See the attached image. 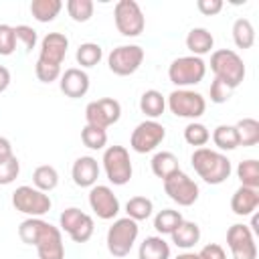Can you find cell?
I'll return each mask as SVG.
<instances>
[{
	"label": "cell",
	"mask_w": 259,
	"mask_h": 259,
	"mask_svg": "<svg viewBox=\"0 0 259 259\" xmlns=\"http://www.w3.org/2000/svg\"><path fill=\"white\" fill-rule=\"evenodd\" d=\"M18 237L22 243L36 247L38 259H65L61 229L42 219L28 217L26 221H22L18 227Z\"/></svg>",
	"instance_id": "obj_1"
},
{
	"label": "cell",
	"mask_w": 259,
	"mask_h": 259,
	"mask_svg": "<svg viewBox=\"0 0 259 259\" xmlns=\"http://www.w3.org/2000/svg\"><path fill=\"white\" fill-rule=\"evenodd\" d=\"M190 162L194 172L206 184H223L233 172L231 160L223 152H217L210 148H196L190 156Z\"/></svg>",
	"instance_id": "obj_2"
},
{
	"label": "cell",
	"mask_w": 259,
	"mask_h": 259,
	"mask_svg": "<svg viewBox=\"0 0 259 259\" xmlns=\"http://www.w3.org/2000/svg\"><path fill=\"white\" fill-rule=\"evenodd\" d=\"M210 71L214 73V79H221L231 89L239 87L245 79L243 59L231 49H219L210 55Z\"/></svg>",
	"instance_id": "obj_3"
},
{
	"label": "cell",
	"mask_w": 259,
	"mask_h": 259,
	"mask_svg": "<svg viewBox=\"0 0 259 259\" xmlns=\"http://www.w3.org/2000/svg\"><path fill=\"white\" fill-rule=\"evenodd\" d=\"M138 235H140V227H138L136 221H132L130 217L115 219L113 225L107 229V237H105L107 251L113 257H125V255H130L134 243L138 241Z\"/></svg>",
	"instance_id": "obj_4"
},
{
	"label": "cell",
	"mask_w": 259,
	"mask_h": 259,
	"mask_svg": "<svg viewBox=\"0 0 259 259\" xmlns=\"http://www.w3.org/2000/svg\"><path fill=\"white\" fill-rule=\"evenodd\" d=\"M204 75H206V63L200 57H194V55L178 57L168 67V79L178 89H186L190 85L200 83L204 79Z\"/></svg>",
	"instance_id": "obj_5"
},
{
	"label": "cell",
	"mask_w": 259,
	"mask_h": 259,
	"mask_svg": "<svg viewBox=\"0 0 259 259\" xmlns=\"http://www.w3.org/2000/svg\"><path fill=\"white\" fill-rule=\"evenodd\" d=\"M12 206L26 214V217H34V219H40L42 214H47L53 206L51 202V196L34 186H18L14 192H12Z\"/></svg>",
	"instance_id": "obj_6"
},
{
	"label": "cell",
	"mask_w": 259,
	"mask_h": 259,
	"mask_svg": "<svg viewBox=\"0 0 259 259\" xmlns=\"http://www.w3.org/2000/svg\"><path fill=\"white\" fill-rule=\"evenodd\" d=\"M103 170L107 174V180L115 186H123L132 180L134 174V166H132V158L130 152L123 146H109L103 152Z\"/></svg>",
	"instance_id": "obj_7"
},
{
	"label": "cell",
	"mask_w": 259,
	"mask_h": 259,
	"mask_svg": "<svg viewBox=\"0 0 259 259\" xmlns=\"http://www.w3.org/2000/svg\"><path fill=\"white\" fill-rule=\"evenodd\" d=\"M115 28L123 36H140L146 28V18L136 0H119L113 8Z\"/></svg>",
	"instance_id": "obj_8"
},
{
	"label": "cell",
	"mask_w": 259,
	"mask_h": 259,
	"mask_svg": "<svg viewBox=\"0 0 259 259\" xmlns=\"http://www.w3.org/2000/svg\"><path fill=\"white\" fill-rule=\"evenodd\" d=\"M166 105L176 117H184V119H198L206 109L204 97L190 89H174L168 95Z\"/></svg>",
	"instance_id": "obj_9"
},
{
	"label": "cell",
	"mask_w": 259,
	"mask_h": 259,
	"mask_svg": "<svg viewBox=\"0 0 259 259\" xmlns=\"http://www.w3.org/2000/svg\"><path fill=\"white\" fill-rule=\"evenodd\" d=\"M59 223H61V231H65L71 237V241H75V243H87L95 231L93 219L77 206L65 208L59 217Z\"/></svg>",
	"instance_id": "obj_10"
},
{
	"label": "cell",
	"mask_w": 259,
	"mask_h": 259,
	"mask_svg": "<svg viewBox=\"0 0 259 259\" xmlns=\"http://www.w3.org/2000/svg\"><path fill=\"white\" fill-rule=\"evenodd\" d=\"M144 49L138 47V45H121V47H115L109 57H107V67L113 75H119V77H127V75H134L140 65L144 63Z\"/></svg>",
	"instance_id": "obj_11"
},
{
	"label": "cell",
	"mask_w": 259,
	"mask_h": 259,
	"mask_svg": "<svg viewBox=\"0 0 259 259\" xmlns=\"http://www.w3.org/2000/svg\"><path fill=\"white\" fill-rule=\"evenodd\" d=\"M164 192L178 206H192L198 200V194H200L198 184L188 174H184L182 170H178L176 174H172L164 180Z\"/></svg>",
	"instance_id": "obj_12"
},
{
	"label": "cell",
	"mask_w": 259,
	"mask_h": 259,
	"mask_svg": "<svg viewBox=\"0 0 259 259\" xmlns=\"http://www.w3.org/2000/svg\"><path fill=\"white\" fill-rule=\"evenodd\" d=\"M164 138H166L164 125L158 123L156 119H146V121L138 123L136 130L132 132L130 146L138 154H148V152H154L164 142Z\"/></svg>",
	"instance_id": "obj_13"
},
{
	"label": "cell",
	"mask_w": 259,
	"mask_h": 259,
	"mask_svg": "<svg viewBox=\"0 0 259 259\" xmlns=\"http://www.w3.org/2000/svg\"><path fill=\"white\" fill-rule=\"evenodd\" d=\"M119 117H121V105H119L117 99H111V97H103V99L91 101L85 107L87 123L95 125V127H101V130H107L109 125L117 123Z\"/></svg>",
	"instance_id": "obj_14"
},
{
	"label": "cell",
	"mask_w": 259,
	"mask_h": 259,
	"mask_svg": "<svg viewBox=\"0 0 259 259\" xmlns=\"http://www.w3.org/2000/svg\"><path fill=\"white\" fill-rule=\"evenodd\" d=\"M227 245L233 259H257V243L251 229L243 223L231 225L227 231Z\"/></svg>",
	"instance_id": "obj_15"
},
{
	"label": "cell",
	"mask_w": 259,
	"mask_h": 259,
	"mask_svg": "<svg viewBox=\"0 0 259 259\" xmlns=\"http://www.w3.org/2000/svg\"><path fill=\"white\" fill-rule=\"evenodd\" d=\"M89 206L101 221H111L119 212V200L105 184H95L89 188Z\"/></svg>",
	"instance_id": "obj_16"
},
{
	"label": "cell",
	"mask_w": 259,
	"mask_h": 259,
	"mask_svg": "<svg viewBox=\"0 0 259 259\" xmlns=\"http://www.w3.org/2000/svg\"><path fill=\"white\" fill-rule=\"evenodd\" d=\"M67 49H69V38L63 32H49L40 40L38 61L40 63H47V65L61 67V63L67 57Z\"/></svg>",
	"instance_id": "obj_17"
},
{
	"label": "cell",
	"mask_w": 259,
	"mask_h": 259,
	"mask_svg": "<svg viewBox=\"0 0 259 259\" xmlns=\"http://www.w3.org/2000/svg\"><path fill=\"white\" fill-rule=\"evenodd\" d=\"M61 91L71 97V99H79L89 91V75L79 69V67H71L65 69V73H61V81H59Z\"/></svg>",
	"instance_id": "obj_18"
},
{
	"label": "cell",
	"mask_w": 259,
	"mask_h": 259,
	"mask_svg": "<svg viewBox=\"0 0 259 259\" xmlns=\"http://www.w3.org/2000/svg\"><path fill=\"white\" fill-rule=\"evenodd\" d=\"M71 176H73V182L79 186V188H91L95 186L97 178H99V164L93 156H81L73 162V168H71Z\"/></svg>",
	"instance_id": "obj_19"
},
{
	"label": "cell",
	"mask_w": 259,
	"mask_h": 259,
	"mask_svg": "<svg viewBox=\"0 0 259 259\" xmlns=\"http://www.w3.org/2000/svg\"><path fill=\"white\" fill-rule=\"evenodd\" d=\"M259 206V190L249 186H239L231 196V210L239 217H249Z\"/></svg>",
	"instance_id": "obj_20"
},
{
	"label": "cell",
	"mask_w": 259,
	"mask_h": 259,
	"mask_svg": "<svg viewBox=\"0 0 259 259\" xmlns=\"http://www.w3.org/2000/svg\"><path fill=\"white\" fill-rule=\"evenodd\" d=\"M212 47H214V38H212V34H210L206 28H202V26H196V28H192V30L186 34V49H188L194 57H200V59H202V55L210 53Z\"/></svg>",
	"instance_id": "obj_21"
},
{
	"label": "cell",
	"mask_w": 259,
	"mask_h": 259,
	"mask_svg": "<svg viewBox=\"0 0 259 259\" xmlns=\"http://www.w3.org/2000/svg\"><path fill=\"white\" fill-rule=\"evenodd\" d=\"M138 259H170V245L162 239V235L146 237L140 243Z\"/></svg>",
	"instance_id": "obj_22"
},
{
	"label": "cell",
	"mask_w": 259,
	"mask_h": 259,
	"mask_svg": "<svg viewBox=\"0 0 259 259\" xmlns=\"http://www.w3.org/2000/svg\"><path fill=\"white\" fill-rule=\"evenodd\" d=\"M170 237H172V243H174L176 247H180V249H190V247H194V245L200 241V227H198L196 223H192V221H182V223L174 229V233H172Z\"/></svg>",
	"instance_id": "obj_23"
},
{
	"label": "cell",
	"mask_w": 259,
	"mask_h": 259,
	"mask_svg": "<svg viewBox=\"0 0 259 259\" xmlns=\"http://www.w3.org/2000/svg\"><path fill=\"white\" fill-rule=\"evenodd\" d=\"M140 109H142V113H144L146 117L156 119V117H160V115L164 113V109H166V97H164L160 91H156V89H148V91H144L142 97H140Z\"/></svg>",
	"instance_id": "obj_24"
},
{
	"label": "cell",
	"mask_w": 259,
	"mask_h": 259,
	"mask_svg": "<svg viewBox=\"0 0 259 259\" xmlns=\"http://www.w3.org/2000/svg\"><path fill=\"white\" fill-rule=\"evenodd\" d=\"M152 172L158 176V178H162V182L168 178V176H172V174H176L178 170H180V164H178V158L172 154V152H158V154H154V158H152Z\"/></svg>",
	"instance_id": "obj_25"
},
{
	"label": "cell",
	"mask_w": 259,
	"mask_h": 259,
	"mask_svg": "<svg viewBox=\"0 0 259 259\" xmlns=\"http://www.w3.org/2000/svg\"><path fill=\"white\" fill-rule=\"evenodd\" d=\"M63 8L61 0H32L30 2V14L38 22H53Z\"/></svg>",
	"instance_id": "obj_26"
},
{
	"label": "cell",
	"mask_w": 259,
	"mask_h": 259,
	"mask_svg": "<svg viewBox=\"0 0 259 259\" xmlns=\"http://www.w3.org/2000/svg\"><path fill=\"white\" fill-rule=\"evenodd\" d=\"M237 136H239V146L251 148L259 144V121L253 117H243L235 123Z\"/></svg>",
	"instance_id": "obj_27"
},
{
	"label": "cell",
	"mask_w": 259,
	"mask_h": 259,
	"mask_svg": "<svg viewBox=\"0 0 259 259\" xmlns=\"http://www.w3.org/2000/svg\"><path fill=\"white\" fill-rule=\"evenodd\" d=\"M59 184V172L55 170V166H49V164H42L38 168H34L32 172V186L42 190V192H51L55 190Z\"/></svg>",
	"instance_id": "obj_28"
},
{
	"label": "cell",
	"mask_w": 259,
	"mask_h": 259,
	"mask_svg": "<svg viewBox=\"0 0 259 259\" xmlns=\"http://www.w3.org/2000/svg\"><path fill=\"white\" fill-rule=\"evenodd\" d=\"M233 40L237 49H251L255 45V28L249 18H237L233 24Z\"/></svg>",
	"instance_id": "obj_29"
},
{
	"label": "cell",
	"mask_w": 259,
	"mask_h": 259,
	"mask_svg": "<svg viewBox=\"0 0 259 259\" xmlns=\"http://www.w3.org/2000/svg\"><path fill=\"white\" fill-rule=\"evenodd\" d=\"M125 212L132 221H146L152 217L154 212V202L148 198V196H132L127 202H125Z\"/></svg>",
	"instance_id": "obj_30"
},
{
	"label": "cell",
	"mask_w": 259,
	"mask_h": 259,
	"mask_svg": "<svg viewBox=\"0 0 259 259\" xmlns=\"http://www.w3.org/2000/svg\"><path fill=\"white\" fill-rule=\"evenodd\" d=\"M182 214L180 210H174V208H164L160 210L156 217H154V229L160 233V235H172L174 229L182 223Z\"/></svg>",
	"instance_id": "obj_31"
},
{
	"label": "cell",
	"mask_w": 259,
	"mask_h": 259,
	"mask_svg": "<svg viewBox=\"0 0 259 259\" xmlns=\"http://www.w3.org/2000/svg\"><path fill=\"white\" fill-rule=\"evenodd\" d=\"M212 142L219 150H235L239 148V136H237V130L235 125H217L212 130Z\"/></svg>",
	"instance_id": "obj_32"
},
{
	"label": "cell",
	"mask_w": 259,
	"mask_h": 259,
	"mask_svg": "<svg viewBox=\"0 0 259 259\" xmlns=\"http://www.w3.org/2000/svg\"><path fill=\"white\" fill-rule=\"evenodd\" d=\"M75 59L81 67L89 69V67H95L101 59H103V49L97 45V42H83L79 45L77 53H75Z\"/></svg>",
	"instance_id": "obj_33"
},
{
	"label": "cell",
	"mask_w": 259,
	"mask_h": 259,
	"mask_svg": "<svg viewBox=\"0 0 259 259\" xmlns=\"http://www.w3.org/2000/svg\"><path fill=\"white\" fill-rule=\"evenodd\" d=\"M237 176L241 180V186H249V188H257L259 190V162L249 158L239 162L237 166Z\"/></svg>",
	"instance_id": "obj_34"
},
{
	"label": "cell",
	"mask_w": 259,
	"mask_h": 259,
	"mask_svg": "<svg viewBox=\"0 0 259 259\" xmlns=\"http://www.w3.org/2000/svg\"><path fill=\"white\" fill-rule=\"evenodd\" d=\"M81 142L89 150H103L105 144H107V132L101 130V127H95V125H89L87 123L81 130Z\"/></svg>",
	"instance_id": "obj_35"
},
{
	"label": "cell",
	"mask_w": 259,
	"mask_h": 259,
	"mask_svg": "<svg viewBox=\"0 0 259 259\" xmlns=\"http://www.w3.org/2000/svg\"><path fill=\"white\" fill-rule=\"evenodd\" d=\"M184 140H186V144H190V146L204 148V144L210 140V132L206 130L204 123L190 121V123L184 127Z\"/></svg>",
	"instance_id": "obj_36"
},
{
	"label": "cell",
	"mask_w": 259,
	"mask_h": 259,
	"mask_svg": "<svg viewBox=\"0 0 259 259\" xmlns=\"http://www.w3.org/2000/svg\"><path fill=\"white\" fill-rule=\"evenodd\" d=\"M93 2L91 0H69L67 12L75 22H87L93 16Z\"/></svg>",
	"instance_id": "obj_37"
},
{
	"label": "cell",
	"mask_w": 259,
	"mask_h": 259,
	"mask_svg": "<svg viewBox=\"0 0 259 259\" xmlns=\"http://www.w3.org/2000/svg\"><path fill=\"white\" fill-rule=\"evenodd\" d=\"M20 174V162L18 158L12 154L10 158H6L4 162H0V184L6 186V184H12Z\"/></svg>",
	"instance_id": "obj_38"
},
{
	"label": "cell",
	"mask_w": 259,
	"mask_h": 259,
	"mask_svg": "<svg viewBox=\"0 0 259 259\" xmlns=\"http://www.w3.org/2000/svg\"><path fill=\"white\" fill-rule=\"evenodd\" d=\"M16 51V32L10 24H0V55L8 57Z\"/></svg>",
	"instance_id": "obj_39"
},
{
	"label": "cell",
	"mask_w": 259,
	"mask_h": 259,
	"mask_svg": "<svg viewBox=\"0 0 259 259\" xmlns=\"http://www.w3.org/2000/svg\"><path fill=\"white\" fill-rule=\"evenodd\" d=\"M14 32H16V40L22 42V47H24L26 53H30V51L36 47L38 36H36V30H34L32 26H28V24H18V26H14Z\"/></svg>",
	"instance_id": "obj_40"
},
{
	"label": "cell",
	"mask_w": 259,
	"mask_h": 259,
	"mask_svg": "<svg viewBox=\"0 0 259 259\" xmlns=\"http://www.w3.org/2000/svg\"><path fill=\"white\" fill-rule=\"evenodd\" d=\"M34 73H36V79L42 81V83H53V81L61 79V67H57V65H47V63H40V61H36Z\"/></svg>",
	"instance_id": "obj_41"
},
{
	"label": "cell",
	"mask_w": 259,
	"mask_h": 259,
	"mask_svg": "<svg viewBox=\"0 0 259 259\" xmlns=\"http://www.w3.org/2000/svg\"><path fill=\"white\" fill-rule=\"evenodd\" d=\"M208 93H210V101L212 103H227L231 99V95H233V89L227 83H223L221 79H214L210 83V91Z\"/></svg>",
	"instance_id": "obj_42"
},
{
	"label": "cell",
	"mask_w": 259,
	"mask_h": 259,
	"mask_svg": "<svg viewBox=\"0 0 259 259\" xmlns=\"http://www.w3.org/2000/svg\"><path fill=\"white\" fill-rule=\"evenodd\" d=\"M196 255H198V259H227V253H225V249L219 243L204 245Z\"/></svg>",
	"instance_id": "obj_43"
},
{
	"label": "cell",
	"mask_w": 259,
	"mask_h": 259,
	"mask_svg": "<svg viewBox=\"0 0 259 259\" xmlns=\"http://www.w3.org/2000/svg\"><path fill=\"white\" fill-rule=\"evenodd\" d=\"M196 8L204 16H214V14H219L223 10V2L221 0H198Z\"/></svg>",
	"instance_id": "obj_44"
},
{
	"label": "cell",
	"mask_w": 259,
	"mask_h": 259,
	"mask_svg": "<svg viewBox=\"0 0 259 259\" xmlns=\"http://www.w3.org/2000/svg\"><path fill=\"white\" fill-rule=\"evenodd\" d=\"M10 156H12V144L4 136H0V162H4Z\"/></svg>",
	"instance_id": "obj_45"
},
{
	"label": "cell",
	"mask_w": 259,
	"mask_h": 259,
	"mask_svg": "<svg viewBox=\"0 0 259 259\" xmlns=\"http://www.w3.org/2000/svg\"><path fill=\"white\" fill-rule=\"evenodd\" d=\"M8 85H10V71L4 65H0V93H4Z\"/></svg>",
	"instance_id": "obj_46"
},
{
	"label": "cell",
	"mask_w": 259,
	"mask_h": 259,
	"mask_svg": "<svg viewBox=\"0 0 259 259\" xmlns=\"http://www.w3.org/2000/svg\"><path fill=\"white\" fill-rule=\"evenodd\" d=\"M257 225H259V217H257V214H253V221H251V227H249L253 235H259V227H257Z\"/></svg>",
	"instance_id": "obj_47"
},
{
	"label": "cell",
	"mask_w": 259,
	"mask_h": 259,
	"mask_svg": "<svg viewBox=\"0 0 259 259\" xmlns=\"http://www.w3.org/2000/svg\"><path fill=\"white\" fill-rule=\"evenodd\" d=\"M174 259H198V255H196V253L186 251V253H180V255H178V257H174Z\"/></svg>",
	"instance_id": "obj_48"
}]
</instances>
